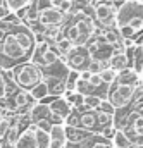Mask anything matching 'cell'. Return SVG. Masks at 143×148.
<instances>
[{"label":"cell","instance_id":"cell-1","mask_svg":"<svg viewBox=\"0 0 143 148\" xmlns=\"http://www.w3.org/2000/svg\"><path fill=\"white\" fill-rule=\"evenodd\" d=\"M129 26L136 33H143V3L138 0H121L116 16V28Z\"/></svg>","mask_w":143,"mask_h":148},{"label":"cell","instance_id":"cell-2","mask_svg":"<svg viewBox=\"0 0 143 148\" xmlns=\"http://www.w3.org/2000/svg\"><path fill=\"white\" fill-rule=\"evenodd\" d=\"M12 76L19 88L30 91L40 81H43V69L40 66H36L35 62L26 60V62H21L12 67Z\"/></svg>","mask_w":143,"mask_h":148},{"label":"cell","instance_id":"cell-3","mask_svg":"<svg viewBox=\"0 0 143 148\" xmlns=\"http://www.w3.org/2000/svg\"><path fill=\"white\" fill-rule=\"evenodd\" d=\"M117 7H119V3L114 0H102L93 5V17L100 24V28H104V29L116 28Z\"/></svg>","mask_w":143,"mask_h":148},{"label":"cell","instance_id":"cell-4","mask_svg":"<svg viewBox=\"0 0 143 148\" xmlns=\"http://www.w3.org/2000/svg\"><path fill=\"white\" fill-rule=\"evenodd\" d=\"M135 93H136V86H126V84L114 83L112 86H109L107 95L112 105L116 107V110H122V109H128L131 105Z\"/></svg>","mask_w":143,"mask_h":148},{"label":"cell","instance_id":"cell-5","mask_svg":"<svg viewBox=\"0 0 143 148\" xmlns=\"http://www.w3.org/2000/svg\"><path fill=\"white\" fill-rule=\"evenodd\" d=\"M62 60L67 64V67L71 71H83V69H88V64L91 60V55L88 52V47H72L71 50L62 57Z\"/></svg>","mask_w":143,"mask_h":148},{"label":"cell","instance_id":"cell-6","mask_svg":"<svg viewBox=\"0 0 143 148\" xmlns=\"http://www.w3.org/2000/svg\"><path fill=\"white\" fill-rule=\"evenodd\" d=\"M69 19V14H64L62 10L55 9V7H50L43 12H40V17H38V23L41 26H62L66 21Z\"/></svg>","mask_w":143,"mask_h":148},{"label":"cell","instance_id":"cell-7","mask_svg":"<svg viewBox=\"0 0 143 148\" xmlns=\"http://www.w3.org/2000/svg\"><path fill=\"white\" fill-rule=\"evenodd\" d=\"M48 105H50V110L54 112L55 115L62 117L64 121H67V119H69V115L72 114V110H74V107H72L71 103L64 98V97H57V98H54Z\"/></svg>","mask_w":143,"mask_h":148},{"label":"cell","instance_id":"cell-8","mask_svg":"<svg viewBox=\"0 0 143 148\" xmlns=\"http://www.w3.org/2000/svg\"><path fill=\"white\" fill-rule=\"evenodd\" d=\"M116 83L126 84V86H138V84H142V77H140V73H136L133 67H126V69L117 71Z\"/></svg>","mask_w":143,"mask_h":148},{"label":"cell","instance_id":"cell-9","mask_svg":"<svg viewBox=\"0 0 143 148\" xmlns=\"http://www.w3.org/2000/svg\"><path fill=\"white\" fill-rule=\"evenodd\" d=\"M14 148H38L36 138H35V126L33 124H30L26 129L21 131L17 141L14 143Z\"/></svg>","mask_w":143,"mask_h":148},{"label":"cell","instance_id":"cell-10","mask_svg":"<svg viewBox=\"0 0 143 148\" xmlns=\"http://www.w3.org/2000/svg\"><path fill=\"white\" fill-rule=\"evenodd\" d=\"M109 67L116 69V71H121V69H126V67H131V60L129 57L126 55V52H116L112 55V59L109 60Z\"/></svg>","mask_w":143,"mask_h":148},{"label":"cell","instance_id":"cell-11","mask_svg":"<svg viewBox=\"0 0 143 148\" xmlns=\"http://www.w3.org/2000/svg\"><path fill=\"white\" fill-rule=\"evenodd\" d=\"M110 141H112L114 148H131V145H133L131 138L122 129H116V133H114V136H112Z\"/></svg>","mask_w":143,"mask_h":148},{"label":"cell","instance_id":"cell-12","mask_svg":"<svg viewBox=\"0 0 143 148\" xmlns=\"http://www.w3.org/2000/svg\"><path fill=\"white\" fill-rule=\"evenodd\" d=\"M30 93H31V97L35 98L36 102H43L47 97H50V90H48L47 81H45V79H43V81H40L35 88H31V90H30Z\"/></svg>","mask_w":143,"mask_h":148},{"label":"cell","instance_id":"cell-13","mask_svg":"<svg viewBox=\"0 0 143 148\" xmlns=\"http://www.w3.org/2000/svg\"><path fill=\"white\" fill-rule=\"evenodd\" d=\"M33 126H35V124H33ZM35 138H36L38 148H50L52 138H50V133H48V131H43V129H40V127L35 126Z\"/></svg>","mask_w":143,"mask_h":148},{"label":"cell","instance_id":"cell-14","mask_svg":"<svg viewBox=\"0 0 143 148\" xmlns=\"http://www.w3.org/2000/svg\"><path fill=\"white\" fill-rule=\"evenodd\" d=\"M102 100H104V97H100V95H97V93H93V95H85V105H86L88 109H91V110H98Z\"/></svg>","mask_w":143,"mask_h":148},{"label":"cell","instance_id":"cell-15","mask_svg":"<svg viewBox=\"0 0 143 148\" xmlns=\"http://www.w3.org/2000/svg\"><path fill=\"white\" fill-rule=\"evenodd\" d=\"M72 47H74V45H72V41H71V40H67L66 36L55 41V48H57V52L60 53V57H64V55L71 50Z\"/></svg>","mask_w":143,"mask_h":148},{"label":"cell","instance_id":"cell-16","mask_svg":"<svg viewBox=\"0 0 143 148\" xmlns=\"http://www.w3.org/2000/svg\"><path fill=\"white\" fill-rule=\"evenodd\" d=\"M54 7L62 10L64 14H71L72 9H74V0H52Z\"/></svg>","mask_w":143,"mask_h":148},{"label":"cell","instance_id":"cell-17","mask_svg":"<svg viewBox=\"0 0 143 148\" xmlns=\"http://www.w3.org/2000/svg\"><path fill=\"white\" fill-rule=\"evenodd\" d=\"M100 76H102V79H104V83L107 84V86H112L114 83H116V77H117V71L116 69H112V67H105L102 73H100Z\"/></svg>","mask_w":143,"mask_h":148},{"label":"cell","instance_id":"cell-18","mask_svg":"<svg viewBox=\"0 0 143 148\" xmlns=\"http://www.w3.org/2000/svg\"><path fill=\"white\" fill-rule=\"evenodd\" d=\"M33 0H5V5L10 9V12H17L19 9H24L31 3Z\"/></svg>","mask_w":143,"mask_h":148},{"label":"cell","instance_id":"cell-19","mask_svg":"<svg viewBox=\"0 0 143 148\" xmlns=\"http://www.w3.org/2000/svg\"><path fill=\"white\" fill-rule=\"evenodd\" d=\"M98 110L100 112H105V114H112V115H116V107H114V105H112V102H110V100H105V98H104V100H102V103H100V107H98Z\"/></svg>","mask_w":143,"mask_h":148},{"label":"cell","instance_id":"cell-20","mask_svg":"<svg viewBox=\"0 0 143 148\" xmlns=\"http://www.w3.org/2000/svg\"><path fill=\"white\" fill-rule=\"evenodd\" d=\"M3 98H7V79L0 69V100H3Z\"/></svg>","mask_w":143,"mask_h":148},{"label":"cell","instance_id":"cell-21","mask_svg":"<svg viewBox=\"0 0 143 148\" xmlns=\"http://www.w3.org/2000/svg\"><path fill=\"white\" fill-rule=\"evenodd\" d=\"M35 126L40 127V129H43V131H48V133H50V129H52V122H50V121H40V122H36Z\"/></svg>","mask_w":143,"mask_h":148},{"label":"cell","instance_id":"cell-22","mask_svg":"<svg viewBox=\"0 0 143 148\" xmlns=\"http://www.w3.org/2000/svg\"><path fill=\"white\" fill-rule=\"evenodd\" d=\"M67 141H60V140H52L50 141V148H67Z\"/></svg>","mask_w":143,"mask_h":148},{"label":"cell","instance_id":"cell-23","mask_svg":"<svg viewBox=\"0 0 143 148\" xmlns=\"http://www.w3.org/2000/svg\"><path fill=\"white\" fill-rule=\"evenodd\" d=\"M91 71L90 69H83V71H79V79H83V81H90V77H91Z\"/></svg>","mask_w":143,"mask_h":148},{"label":"cell","instance_id":"cell-24","mask_svg":"<svg viewBox=\"0 0 143 148\" xmlns=\"http://www.w3.org/2000/svg\"><path fill=\"white\" fill-rule=\"evenodd\" d=\"M9 14H10V9L7 5H0V19H5Z\"/></svg>","mask_w":143,"mask_h":148},{"label":"cell","instance_id":"cell-25","mask_svg":"<svg viewBox=\"0 0 143 148\" xmlns=\"http://www.w3.org/2000/svg\"><path fill=\"white\" fill-rule=\"evenodd\" d=\"M5 115H7V110H5V109L0 105V119H2V117H5Z\"/></svg>","mask_w":143,"mask_h":148},{"label":"cell","instance_id":"cell-26","mask_svg":"<svg viewBox=\"0 0 143 148\" xmlns=\"http://www.w3.org/2000/svg\"><path fill=\"white\" fill-rule=\"evenodd\" d=\"M0 5H5V0H0Z\"/></svg>","mask_w":143,"mask_h":148},{"label":"cell","instance_id":"cell-27","mask_svg":"<svg viewBox=\"0 0 143 148\" xmlns=\"http://www.w3.org/2000/svg\"><path fill=\"white\" fill-rule=\"evenodd\" d=\"M138 2H142V3H143V0H138Z\"/></svg>","mask_w":143,"mask_h":148}]
</instances>
